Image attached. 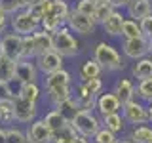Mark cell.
Listing matches in <instances>:
<instances>
[{"mask_svg": "<svg viewBox=\"0 0 152 143\" xmlns=\"http://www.w3.org/2000/svg\"><path fill=\"white\" fill-rule=\"evenodd\" d=\"M25 133H27L28 143H51V136H53L42 118H36L34 122L28 124Z\"/></svg>", "mask_w": 152, "mask_h": 143, "instance_id": "obj_14", "label": "cell"}, {"mask_svg": "<svg viewBox=\"0 0 152 143\" xmlns=\"http://www.w3.org/2000/svg\"><path fill=\"white\" fill-rule=\"evenodd\" d=\"M34 63L38 67V71H40L44 76H48V74H53V73H57V71L65 69V57L59 55L55 50H51V52H48V54H44V55L36 57Z\"/></svg>", "mask_w": 152, "mask_h": 143, "instance_id": "obj_10", "label": "cell"}, {"mask_svg": "<svg viewBox=\"0 0 152 143\" xmlns=\"http://www.w3.org/2000/svg\"><path fill=\"white\" fill-rule=\"evenodd\" d=\"M0 143H6V130L0 128Z\"/></svg>", "mask_w": 152, "mask_h": 143, "instance_id": "obj_48", "label": "cell"}, {"mask_svg": "<svg viewBox=\"0 0 152 143\" xmlns=\"http://www.w3.org/2000/svg\"><path fill=\"white\" fill-rule=\"evenodd\" d=\"M135 88H137V99L142 101L145 105H150L152 103V78L139 80L135 84Z\"/></svg>", "mask_w": 152, "mask_h": 143, "instance_id": "obj_29", "label": "cell"}, {"mask_svg": "<svg viewBox=\"0 0 152 143\" xmlns=\"http://www.w3.org/2000/svg\"><path fill=\"white\" fill-rule=\"evenodd\" d=\"M42 0H23V4H25V10H31V8H34L36 4H40Z\"/></svg>", "mask_w": 152, "mask_h": 143, "instance_id": "obj_46", "label": "cell"}, {"mask_svg": "<svg viewBox=\"0 0 152 143\" xmlns=\"http://www.w3.org/2000/svg\"><path fill=\"white\" fill-rule=\"evenodd\" d=\"M42 120H44V124L51 130V133L57 132V130H61L63 126H66L65 118L59 114V111H57V109H50V111H48L44 116H42Z\"/></svg>", "mask_w": 152, "mask_h": 143, "instance_id": "obj_27", "label": "cell"}, {"mask_svg": "<svg viewBox=\"0 0 152 143\" xmlns=\"http://www.w3.org/2000/svg\"><path fill=\"white\" fill-rule=\"evenodd\" d=\"M122 54L124 57L131 61L142 59L146 55H152V40L146 36L131 38V40H122Z\"/></svg>", "mask_w": 152, "mask_h": 143, "instance_id": "obj_5", "label": "cell"}, {"mask_svg": "<svg viewBox=\"0 0 152 143\" xmlns=\"http://www.w3.org/2000/svg\"><path fill=\"white\" fill-rule=\"evenodd\" d=\"M126 12L129 19L141 21V19H145L146 15L152 13V0H129Z\"/></svg>", "mask_w": 152, "mask_h": 143, "instance_id": "obj_18", "label": "cell"}, {"mask_svg": "<svg viewBox=\"0 0 152 143\" xmlns=\"http://www.w3.org/2000/svg\"><path fill=\"white\" fill-rule=\"evenodd\" d=\"M8 25H10V15H8L6 12H2V10H0V36L6 35Z\"/></svg>", "mask_w": 152, "mask_h": 143, "instance_id": "obj_44", "label": "cell"}, {"mask_svg": "<svg viewBox=\"0 0 152 143\" xmlns=\"http://www.w3.org/2000/svg\"><path fill=\"white\" fill-rule=\"evenodd\" d=\"M107 4H110L114 10H120V12H122V8H127L129 0H107Z\"/></svg>", "mask_w": 152, "mask_h": 143, "instance_id": "obj_45", "label": "cell"}, {"mask_svg": "<svg viewBox=\"0 0 152 143\" xmlns=\"http://www.w3.org/2000/svg\"><path fill=\"white\" fill-rule=\"evenodd\" d=\"M72 143H91V141H89L88 137H84V136H80V133H76L74 139H72Z\"/></svg>", "mask_w": 152, "mask_h": 143, "instance_id": "obj_47", "label": "cell"}, {"mask_svg": "<svg viewBox=\"0 0 152 143\" xmlns=\"http://www.w3.org/2000/svg\"><path fill=\"white\" fill-rule=\"evenodd\" d=\"M122 116L126 124H131V128L139 126V124H148V109L142 101L133 99V101L122 105Z\"/></svg>", "mask_w": 152, "mask_h": 143, "instance_id": "obj_6", "label": "cell"}, {"mask_svg": "<svg viewBox=\"0 0 152 143\" xmlns=\"http://www.w3.org/2000/svg\"><path fill=\"white\" fill-rule=\"evenodd\" d=\"M8 99H13V92L8 82L0 80V101H8Z\"/></svg>", "mask_w": 152, "mask_h": 143, "instance_id": "obj_43", "label": "cell"}, {"mask_svg": "<svg viewBox=\"0 0 152 143\" xmlns=\"http://www.w3.org/2000/svg\"><path fill=\"white\" fill-rule=\"evenodd\" d=\"M0 10L6 12L8 15H13V13L25 10V4H23V0H0Z\"/></svg>", "mask_w": 152, "mask_h": 143, "instance_id": "obj_36", "label": "cell"}, {"mask_svg": "<svg viewBox=\"0 0 152 143\" xmlns=\"http://www.w3.org/2000/svg\"><path fill=\"white\" fill-rule=\"evenodd\" d=\"M66 86H72V74L66 69H61L53 74L44 76V90L46 92L55 90V88H66Z\"/></svg>", "mask_w": 152, "mask_h": 143, "instance_id": "obj_16", "label": "cell"}, {"mask_svg": "<svg viewBox=\"0 0 152 143\" xmlns=\"http://www.w3.org/2000/svg\"><path fill=\"white\" fill-rule=\"evenodd\" d=\"M70 12H72V6L69 4V0H51L50 4V15L57 17L59 21H63L66 25V19H69Z\"/></svg>", "mask_w": 152, "mask_h": 143, "instance_id": "obj_21", "label": "cell"}, {"mask_svg": "<svg viewBox=\"0 0 152 143\" xmlns=\"http://www.w3.org/2000/svg\"><path fill=\"white\" fill-rule=\"evenodd\" d=\"M80 78L82 80H89V78H101V73L103 69L99 67V63L93 59V57H89V59H86L82 65H80Z\"/></svg>", "mask_w": 152, "mask_h": 143, "instance_id": "obj_24", "label": "cell"}, {"mask_svg": "<svg viewBox=\"0 0 152 143\" xmlns=\"http://www.w3.org/2000/svg\"><path fill=\"white\" fill-rule=\"evenodd\" d=\"M72 99L76 101L80 111H95V103H97V95L89 94L88 90L82 86V82H78L72 88Z\"/></svg>", "mask_w": 152, "mask_h": 143, "instance_id": "obj_15", "label": "cell"}, {"mask_svg": "<svg viewBox=\"0 0 152 143\" xmlns=\"http://www.w3.org/2000/svg\"><path fill=\"white\" fill-rule=\"evenodd\" d=\"M74 10H76L78 13H82V15L93 17V13H95V4L91 2V0H76Z\"/></svg>", "mask_w": 152, "mask_h": 143, "instance_id": "obj_38", "label": "cell"}, {"mask_svg": "<svg viewBox=\"0 0 152 143\" xmlns=\"http://www.w3.org/2000/svg\"><path fill=\"white\" fill-rule=\"evenodd\" d=\"M146 109H148V124H152V103L146 105Z\"/></svg>", "mask_w": 152, "mask_h": 143, "instance_id": "obj_49", "label": "cell"}, {"mask_svg": "<svg viewBox=\"0 0 152 143\" xmlns=\"http://www.w3.org/2000/svg\"><path fill=\"white\" fill-rule=\"evenodd\" d=\"M0 55L12 61L23 59V36L15 32H6L0 36Z\"/></svg>", "mask_w": 152, "mask_h": 143, "instance_id": "obj_7", "label": "cell"}, {"mask_svg": "<svg viewBox=\"0 0 152 143\" xmlns=\"http://www.w3.org/2000/svg\"><path fill=\"white\" fill-rule=\"evenodd\" d=\"M6 143H28L25 130H21V128H13V126L6 128Z\"/></svg>", "mask_w": 152, "mask_h": 143, "instance_id": "obj_35", "label": "cell"}, {"mask_svg": "<svg viewBox=\"0 0 152 143\" xmlns=\"http://www.w3.org/2000/svg\"><path fill=\"white\" fill-rule=\"evenodd\" d=\"M127 137H129L133 143H152V124L133 126Z\"/></svg>", "mask_w": 152, "mask_h": 143, "instance_id": "obj_22", "label": "cell"}, {"mask_svg": "<svg viewBox=\"0 0 152 143\" xmlns=\"http://www.w3.org/2000/svg\"><path fill=\"white\" fill-rule=\"evenodd\" d=\"M101 124H103V128H107L108 132L116 133V136L126 130V120H124L122 113H116V114H108V116H103V118H101Z\"/></svg>", "mask_w": 152, "mask_h": 143, "instance_id": "obj_23", "label": "cell"}, {"mask_svg": "<svg viewBox=\"0 0 152 143\" xmlns=\"http://www.w3.org/2000/svg\"><path fill=\"white\" fill-rule=\"evenodd\" d=\"M127 15H124L120 10H114V12L108 15L107 19L103 21V31L107 32L108 36H122V27H124V21H126Z\"/></svg>", "mask_w": 152, "mask_h": 143, "instance_id": "obj_19", "label": "cell"}, {"mask_svg": "<svg viewBox=\"0 0 152 143\" xmlns=\"http://www.w3.org/2000/svg\"><path fill=\"white\" fill-rule=\"evenodd\" d=\"M91 2L95 4V6H97V4H103V2H107V0H91Z\"/></svg>", "mask_w": 152, "mask_h": 143, "instance_id": "obj_51", "label": "cell"}, {"mask_svg": "<svg viewBox=\"0 0 152 143\" xmlns=\"http://www.w3.org/2000/svg\"><path fill=\"white\" fill-rule=\"evenodd\" d=\"M80 82H82L84 88L93 95H99L103 92V80L101 78H89V80H80Z\"/></svg>", "mask_w": 152, "mask_h": 143, "instance_id": "obj_40", "label": "cell"}, {"mask_svg": "<svg viewBox=\"0 0 152 143\" xmlns=\"http://www.w3.org/2000/svg\"><path fill=\"white\" fill-rule=\"evenodd\" d=\"M66 27H69L70 32H78V35H82V36H89V35H93V32H95L97 23H95L93 17L82 15V13H78L72 8L69 19H66Z\"/></svg>", "mask_w": 152, "mask_h": 143, "instance_id": "obj_9", "label": "cell"}, {"mask_svg": "<svg viewBox=\"0 0 152 143\" xmlns=\"http://www.w3.org/2000/svg\"><path fill=\"white\" fill-rule=\"evenodd\" d=\"M46 95H48V101H50V105L55 109L59 103H63V101H66V99H70V97H72V86L50 90V92H46Z\"/></svg>", "mask_w": 152, "mask_h": 143, "instance_id": "obj_26", "label": "cell"}, {"mask_svg": "<svg viewBox=\"0 0 152 143\" xmlns=\"http://www.w3.org/2000/svg\"><path fill=\"white\" fill-rule=\"evenodd\" d=\"M118 141V136L112 132H108L107 128H101L97 133L93 136V143H116Z\"/></svg>", "mask_w": 152, "mask_h": 143, "instance_id": "obj_39", "label": "cell"}, {"mask_svg": "<svg viewBox=\"0 0 152 143\" xmlns=\"http://www.w3.org/2000/svg\"><path fill=\"white\" fill-rule=\"evenodd\" d=\"M95 113L99 116H108V114L122 113V103L112 92H104L97 95V103H95Z\"/></svg>", "mask_w": 152, "mask_h": 143, "instance_id": "obj_11", "label": "cell"}, {"mask_svg": "<svg viewBox=\"0 0 152 143\" xmlns=\"http://www.w3.org/2000/svg\"><path fill=\"white\" fill-rule=\"evenodd\" d=\"M15 63L17 61H12L8 57L0 55V80L2 82H12L15 78Z\"/></svg>", "mask_w": 152, "mask_h": 143, "instance_id": "obj_28", "label": "cell"}, {"mask_svg": "<svg viewBox=\"0 0 152 143\" xmlns=\"http://www.w3.org/2000/svg\"><path fill=\"white\" fill-rule=\"evenodd\" d=\"M112 94L120 99L122 105L137 99V88H135V82H133L131 76H120V78L114 82V88H112Z\"/></svg>", "mask_w": 152, "mask_h": 143, "instance_id": "obj_12", "label": "cell"}, {"mask_svg": "<svg viewBox=\"0 0 152 143\" xmlns=\"http://www.w3.org/2000/svg\"><path fill=\"white\" fill-rule=\"evenodd\" d=\"M76 136L74 128L70 126V124H66V126H63L61 130L53 132V136H51V143H72Z\"/></svg>", "mask_w": 152, "mask_h": 143, "instance_id": "obj_33", "label": "cell"}, {"mask_svg": "<svg viewBox=\"0 0 152 143\" xmlns=\"http://www.w3.org/2000/svg\"><path fill=\"white\" fill-rule=\"evenodd\" d=\"M139 27H141L142 36L152 38V13H150V15H146L145 19H141V21H139Z\"/></svg>", "mask_w": 152, "mask_h": 143, "instance_id": "obj_42", "label": "cell"}, {"mask_svg": "<svg viewBox=\"0 0 152 143\" xmlns=\"http://www.w3.org/2000/svg\"><path fill=\"white\" fill-rule=\"evenodd\" d=\"M141 36L142 32H141L139 21H133V19L126 17L124 27H122V40H131V38H141Z\"/></svg>", "mask_w": 152, "mask_h": 143, "instance_id": "obj_30", "label": "cell"}, {"mask_svg": "<svg viewBox=\"0 0 152 143\" xmlns=\"http://www.w3.org/2000/svg\"><path fill=\"white\" fill-rule=\"evenodd\" d=\"M10 27H12V32L19 36H31L36 31H40V21L28 10H21V12L10 15Z\"/></svg>", "mask_w": 152, "mask_h": 143, "instance_id": "obj_2", "label": "cell"}, {"mask_svg": "<svg viewBox=\"0 0 152 143\" xmlns=\"http://www.w3.org/2000/svg\"><path fill=\"white\" fill-rule=\"evenodd\" d=\"M21 97H25L27 101H32V103H38V99L42 97V88L40 84L34 82V84H23L21 88Z\"/></svg>", "mask_w": 152, "mask_h": 143, "instance_id": "obj_32", "label": "cell"}, {"mask_svg": "<svg viewBox=\"0 0 152 143\" xmlns=\"http://www.w3.org/2000/svg\"><path fill=\"white\" fill-rule=\"evenodd\" d=\"M150 40H152V38H150Z\"/></svg>", "mask_w": 152, "mask_h": 143, "instance_id": "obj_52", "label": "cell"}, {"mask_svg": "<svg viewBox=\"0 0 152 143\" xmlns=\"http://www.w3.org/2000/svg\"><path fill=\"white\" fill-rule=\"evenodd\" d=\"M61 27H65V23L59 21V19L53 17V15H50V13H48L46 17H42V21H40V31H46V32H50V35H55Z\"/></svg>", "mask_w": 152, "mask_h": 143, "instance_id": "obj_34", "label": "cell"}, {"mask_svg": "<svg viewBox=\"0 0 152 143\" xmlns=\"http://www.w3.org/2000/svg\"><path fill=\"white\" fill-rule=\"evenodd\" d=\"M114 12V8L110 6V4H107V2H103V4H97L95 6V13H93V19H95V23H99V25H103V21L107 19L110 13Z\"/></svg>", "mask_w": 152, "mask_h": 143, "instance_id": "obj_37", "label": "cell"}, {"mask_svg": "<svg viewBox=\"0 0 152 143\" xmlns=\"http://www.w3.org/2000/svg\"><path fill=\"white\" fill-rule=\"evenodd\" d=\"M32 40H34L36 57H40V55H44V54L53 50V35H50V32H46V31H36L34 35H32Z\"/></svg>", "mask_w": 152, "mask_h": 143, "instance_id": "obj_20", "label": "cell"}, {"mask_svg": "<svg viewBox=\"0 0 152 143\" xmlns=\"http://www.w3.org/2000/svg\"><path fill=\"white\" fill-rule=\"evenodd\" d=\"M70 126L74 128L76 133L88 137V139H93V136L103 128V124H101V116L99 114H95L91 111H80Z\"/></svg>", "mask_w": 152, "mask_h": 143, "instance_id": "obj_3", "label": "cell"}, {"mask_svg": "<svg viewBox=\"0 0 152 143\" xmlns=\"http://www.w3.org/2000/svg\"><path fill=\"white\" fill-rule=\"evenodd\" d=\"M116 143H133L131 139H129V137H118V141Z\"/></svg>", "mask_w": 152, "mask_h": 143, "instance_id": "obj_50", "label": "cell"}, {"mask_svg": "<svg viewBox=\"0 0 152 143\" xmlns=\"http://www.w3.org/2000/svg\"><path fill=\"white\" fill-rule=\"evenodd\" d=\"M13 114H15V122L31 124L38 116V103L27 101L25 97L17 95V97H13Z\"/></svg>", "mask_w": 152, "mask_h": 143, "instance_id": "obj_8", "label": "cell"}, {"mask_svg": "<svg viewBox=\"0 0 152 143\" xmlns=\"http://www.w3.org/2000/svg\"><path fill=\"white\" fill-rule=\"evenodd\" d=\"M38 67L34 63V59H19L15 63V80H19L21 84H34L38 82Z\"/></svg>", "mask_w": 152, "mask_h": 143, "instance_id": "obj_13", "label": "cell"}, {"mask_svg": "<svg viewBox=\"0 0 152 143\" xmlns=\"http://www.w3.org/2000/svg\"><path fill=\"white\" fill-rule=\"evenodd\" d=\"M93 59L99 63L103 71L107 73H118L122 71L126 63H124V57L118 52V48H114L108 42H97L93 48Z\"/></svg>", "mask_w": 152, "mask_h": 143, "instance_id": "obj_1", "label": "cell"}, {"mask_svg": "<svg viewBox=\"0 0 152 143\" xmlns=\"http://www.w3.org/2000/svg\"><path fill=\"white\" fill-rule=\"evenodd\" d=\"M55 109L59 111L61 116L65 118V122H66V124H72V122H74V118H76V114L80 113L78 105H76V101H74L72 97L66 99V101H63V103H59Z\"/></svg>", "mask_w": 152, "mask_h": 143, "instance_id": "obj_25", "label": "cell"}, {"mask_svg": "<svg viewBox=\"0 0 152 143\" xmlns=\"http://www.w3.org/2000/svg\"><path fill=\"white\" fill-rule=\"evenodd\" d=\"M129 74L133 80H146V78H152V55H146L142 59H137L133 61L131 67H129Z\"/></svg>", "mask_w": 152, "mask_h": 143, "instance_id": "obj_17", "label": "cell"}, {"mask_svg": "<svg viewBox=\"0 0 152 143\" xmlns=\"http://www.w3.org/2000/svg\"><path fill=\"white\" fill-rule=\"evenodd\" d=\"M53 50L63 57H76L80 54V42L69 31V27H61L53 35Z\"/></svg>", "mask_w": 152, "mask_h": 143, "instance_id": "obj_4", "label": "cell"}, {"mask_svg": "<svg viewBox=\"0 0 152 143\" xmlns=\"http://www.w3.org/2000/svg\"><path fill=\"white\" fill-rule=\"evenodd\" d=\"M23 59H36L32 35L31 36H23Z\"/></svg>", "mask_w": 152, "mask_h": 143, "instance_id": "obj_41", "label": "cell"}, {"mask_svg": "<svg viewBox=\"0 0 152 143\" xmlns=\"http://www.w3.org/2000/svg\"><path fill=\"white\" fill-rule=\"evenodd\" d=\"M15 122V114H13V99L8 101H0V124L4 126H12Z\"/></svg>", "mask_w": 152, "mask_h": 143, "instance_id": "obj_31", "label": "cell"}]
</instances>
